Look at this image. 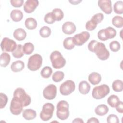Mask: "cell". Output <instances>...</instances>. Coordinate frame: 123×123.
<instances>
[{
	"instance_id": "obj_31",
	"label": "cell",
	"mask_w": 123,
	"mask_h": 123,
	"mask_svg": "<svg viewBox=\"0 0 123 123\" xmlns=\"http://www.w3.org/2000/svg\"><path fill=\"white\" fill-rule=\"evenodd\" d=\"M24 52L23 50V46L21 44H18L15 49L12 52V56L15 58H21L24 56Z\"/></svg>"
},
{
	"instance_id": "obj_13",
	"label": "cell",
	"mask_w": 123,
	"mask_h": 123,
	"mask_svg": "<svg viewBox=\"0 0 123 123\" xmlns=\"http://www.w3.org/2000/svg\"><path fill=\"white\" fill-rule=\"evenodd\" d=\"M90 37V34L87 31H83L76 34L73 37L74 44L77 46H81L85 43Z\"/></svg>"
},
{
	"instance_id": "obj_14",
	"label": "cell",
	"mask_w": 123,
	"mask_h": 123,
	"mask_svg": "<svg viewBox=\"0 0 123 123\" xmlns=\"http://www.w3.org/2000/svg\"><path fill=\"white\" fill-rule=\"evenodd\" d=\"M98 5L100 9L106 14H111L112 11L111 1L110 0H99Z\"/></svg>"
},
{
	"instance_id": "obj_22",
	"label": "cell",
	"mask_w": 123,
	"mask_h": 123,
	"mask_svg": "<svg viewBox=\"0 0 123 123\" xmlns=\"http://www.w3.org/2000/svg\"><path fill=\"white\" fill-rule=\"evenodd\" d=\"M22 115L25 119L26 120H32L36 117L37 113L33 109H27L23 111Z\"/></svg>"
},
{
	"instance_id": "obj_43",
	"label": "cell",
	"mask_w": 123,
	"mask_h": 123,
	"mask_svg": "<svg viewBox=\"0 0 123 123\" xmlns=\"http://www.w3.org/2000/svg\"><path fill=\"white\" fill-rule=\"evenodd\" d=\"M24 0H11L10 3L12 6L14 7H21L23 3H24Z\"/></svg>"
},
{
	"instance_id": "obj_42",
	"label": "cell",
	"mask_w": 123,
	"mask_h": 123,
	"mask_svg": "<svg viewBox=\"0 0 123 123\" xmlns=\"http://www.w3.org/2000/svg\"><path fill=\"white\" fill-rule=\"evenodd\" d=\"M107 122L108 123H119L118 117L115 114H110L107 118Z\"/></svg>"
},
{
	"instance_id": "obj_15",
	"label": "cell",
	"mask_w": 123,
	"mask_h": 123,
	"mask_svg": "<svg viewBox=\"0 0 123 123\" xmlns=\"http://www.w3.org/2000/svg\"><path fill=\"white\" fill-rule=\"evenodd\" d=\"M38 5L39 1L37 0H27L24 5V10L26 13H32Z\"/></svg>"
},
{
	"instance_id": "obj_28",
	"label": "cell",
	"mask_w": 123,
	"mask_h": 123,
	"mask_svg": "<svg viewBox=\"0 0 123 123\" xmlns=\"http://www.w3.org/2000/svg\"><path fill=\"white\" fill-rule=\"evenodd\" d=\"M113 90L116 92H120L123 90V82L122 80L117 79L113 81L112 84Z\"/></svg>"
},
{
	"instance_id": "obj_37",
	"label": "cell",
	"mask_w": 123,
	"mask_h": 123,
	"mask_svg": "<svg viewBox=\"0 0 123 123\" xmlns=\"http://www.w3.org/2000/svg\"><path fill=\"white\" fill-rule=\"evenodd\" d=\"M110 49L113 52H117L121 48L120 43L116 40L112 41L109 44Z\"/></svg>"
},
{
	"instance_id": "obj_9",
	"label": "cell",
	"mask_w": 123,
	"mask_h": 123,
	"mask_svg": "<svg viewBox=\"0 0 123 123\" xmlns=\"http://www.w3.org/2000/svg\"><path fill=\"white\" fill-rule=\"evenodd\" d=\"M75 88V85L74 82L71 80H67L60 86V92L63 96H68L73 93Z\"/></svg>"
},
{
	"instance_id": "obj_39",
	"label": "cell",
	"mask_w": 123,
	"mask_h": 123,
	"mask_svg": "<svg viewBox=\"0 0 123 123\" xmlns=\"http://www.w3.org/2000/svg\"><path fill=\"white\" fill-rule=\"evenodd\" d=\"M97 25L98 24L95 21L91 19L86 22V28L87 30L92 31L96 28Z\"/></svg>"
},
{
	"instance_id": "obj_24",
	"label": "cell",
	"mask_w": 123,
	"mask_h": 123,
	"mask_svg": "<svg viewBox=\"0 0 123 123\" xmlns=\"http://www.w3.org/2000/svg\"><path fill=\"white\" fill-rule=\"evenodd\" d=\"M11 57L9 54L6 52H3L0 56V66L3 67H6L10 63Z\"/></svg>"
},
{
	"instance_id": "obj_34",
	"label": "cell",
	"mask_w": 123,
	"mask_h": 123,
	"mask_svg": "<svg viewBox=\"0 0 123 123\" xmlns=\"http://www.w3.org/2000/svg\"><path fill=\"white\" fill-rule=\"evenodd\" d=\"M112 23L114 26L121 28L123 26V18L121 16H115L112 19Z\"/></svg>"
},
{
	"instance_id": "obj_38",
	"label": "cell",
	"mask_w": 123,
	"mask_h": 123,
	"mask_svg": "<svg viewBox=\"0 0 123 123\" xmlns=\"http://www.w3.org/2000/svg\"><path fill=\"white\" fill-rule=\"evenodd\" d=\"M44 21L48 24H52L56 21L52 12H49L45 15Z\"/></svg>"
},
{
	"instance_id": "obj_3",
	"label": "cell",
	"mask_w": 123,
	"mask_h": 123,
	"mask_svg": "<svg viewBox=\"0 0 123 123\" xmlns=\"http://www.w3.org/2000/svg\"><path fill=\"white\" fill-rule=\"evenodd\" d=\"M50 59L52 67L55 69L63 67L66 64V60L61 53L57 50L53 51L50 55Z\"/></svg>"
},
{
	"instance_id": "obj_1",
	"label": "cell",
	"mask_w": 123,
	"mask_h": 123,
	"mask_svg": "<svg viewBox=\"0 0 123 123\" xmlns=\"http://www.w3.org/2000/svg\"><path fill=\"white\" fill-rule=\"evenodd\" d=\"M88 49L89 51L94 52L98 58L102 61L107 60L110 56V52L105 44L95 40H91L89 43Z\"/></svg>"
},
{
	"instance_id": "obj_32",
	"label": "cell",
	"mask_w": 123,
	"mask_h": 123,
	"mask_svg": "<svg viewBox=\"0 0 123 123\" xmlns=\"http://www.w3.org/2000/svg\"><path fill=\"white\" fill-rule=\"evenodd\" d=\"M52 73V70L49 66L44 67L40 72L41 76L44 78H49Z\"/></svg>"
},
{
	"instance_id": "obj_30",
	"label": "cell",
	"mask_w": 123,
	"mask_h": 123,
	"mask_svg": "<svg viewBox=\"0 0 123 123\" xmlns=\"http://www.w3.org/2000/svg\"><path fill=\"white\" fill-rule=\"evenodd\" d=\"M34 50V46L31 42L25 43L23 46V50L25 54L30 55Z\"/></svg>"
},
{
	"instance_id": "obj_6",
	"label": "cell",
	"mask_w": 123,
	"mask_h": 123,
	"mask_svg": "<svg viewBox=\"0 0 123 123\" xmlns=\"http://www.w3.org/2000/svg\"><path fill=\"white\" fill-rule=\"evenodd\" d=\"M109 92V86L106 84H102L97 86L93 88L92 96L93 98L96 99H100L106 97Z\"/></svg>"
},
{
	"instance_id": "obj_17",
	"label": "cell",
	"mask_w": 123,
	"mask_h": 123,
	"mask_svg": "<svg viewBox=\"0 0 123 123\" xmlns=\"http://www.w3.org/2000/svg\"><path fill=\"white\" fill-rule=\"evenodd\" d=\"M88 79L91 84L96 85L100 82L101 80V76L98 73L93 72L89 74L88 77Z\"/></svg>"
},
{
	"instance_id": "obj_35",
	"label": "cell",
	"mask_w": 123,
	"mask_h": 123,
	"mask_svg": "<svg viewBox=\"0 0 123 123\" xmlns=\"http://www.w3.org/2000/svg\"><path fill=\"white\" fill-rule=\"evenodd\" d=\"M64 76V74L63 72L58 71L55 72L52 75V79L55 82H59L63 80Z\"/></svg>"
},
{
	"instance_id": "obj_26",
	"label": "cell",
	"mask_w": 123,
	"mask_h": 123,
	"mask_svg": "<svg viewBox=\"0 0 123 123\" xmlns=\"http://www.w3.org/2000/svg\"><path fill=\"white\" fill-rule=\"evenodd\" d=\"M63 46L67 50H71L74 48L75 44L73 37H68L66 38L63 42Z\"/></svg>"
},
{
	"instance_id": "obj_44",
	"label": "cell",
	"mask_w": 123,
	"mask_h": 123,
	"mask_svg": "<svg viewBox=\"0 0 123 123\" xmlns=\"http://www.w3.org/2000/svg\"><path fill=\"white\" fill-rule=\"evenodd\" d=\"M116 111L121 113H123V102L122 101H120L118 105L116 106Z\"/></svg>"
},
{
	"instance_id": "obj_18",
	"label": "cell",
	"mask_w": 123,
	"mask_h": 123,
	"mask_svg": "<svg viewBox=\"0 0 123 123\" xmlns=\"http://www.w3.org/2000/svg\"><path fill=\"white\" fill-rule=\"evenodd\" d=\"M25 67L24 62L21 60L16 61L12 63L11 69L13 72H19L22 71Z\"/></svg>"
},
{
	"instance_id": "obj_46",
	"label": "cell",
	"mask_w": 123,
	"mask_h": 123,
	"mask_svg": "<svg viewBox=\"0 0 123 123\" xmlns=\"http://www.w3.org/2000/svg\"><path fill=\"white\" fill-rule=\"evenodd\" d=\"M72 123H84V121H83V120L82 119H80V118H75L74 121H73Z\"/></svg>"
},
{
	"instance_id": "obj_41",
	"label": "cell",
	"mask_w": 123,
	"mask_h": 123,
	"mask_svg": "<svg viewBox=\"0 0 123 123\" xmlns=\"http://www.w3.org/2000/svg\"><path fill=\"white\" fill-rule=\"evenodd\" d=\"M104 16L102 13H98L95 15H94L92 18L91 20L95 21L97 24L100 23L102 20H103Z\"/></svg>"
},
{
	"instance_id": "obj_8",
	"label": "cell",
	"mask_w": 123,
	"mask_h": 123,
	"mask_svg": "<svg viewBox=\"0 0 123 123\" xmlns=\"http://www.w3.org/2000/svg\"><path fill=\"white\" fill-rule=\"evenodd\" d=\"M116 35V30L112 27L109 26L106 28L100 30L98 33V37L102 41L114 38Z\"/></svg>"
},
{
	"instance_id": "obj_7",
	"label": "cell",
	"mask_w": 123,
	"mask_h": 123,
	"mask_svg": "<svg viewBox=\"0 0 123 123\" xmlns=\"http://www.w3.org/2000/svg\"><path fill=\"white\" fill-rule=\"evenodd\" d=\"M54 106L51 103H46L42 107V111L40 113V118L44 121L49 120L52 117Z\"/></svg>"
},
{
	"instance_id": "obj_20",
	"label": "cell",
	"mask_w": 123,
	"mask_h": 123,
	"mask_svg": "<svg viewBox=\"0 0 123 123\" xmlns=\"http://www.w3.org/2000/svg\"><path fill=\"white\" fill-rule=\"evenodd\" d=\"M10 17L12 21L18 22L21 21L23 18V13L21 10H13L10 13Z\"/></svg>"
},
{
	"instance_id": "obj_23",
	"label": "cell",
	"mask_w": 123,
	"mask_h": 123,
	"mask_svg": "<svg viewBox=\"0 0 123 123\" xmlns=\"http://www.w3.org/2000/svg\"><path fill=\"white\" fill-rule=\"evenodd\" d=\"M109 111V108L106 105L100 104L98 105L95 109V113L98 116L106 115Z\"/></svg>"
},
{
	"instance_id": "obj_4",
	"label": "cell",
	"mask_w": 123,
	"mask_h": 123,
	"mask_svg": "<svg viewBox=\"0 0 123 123\" xmlns=\"http://www.w3.org/2000/svg\"><path fill=\"white\" fill-rule=\"evenodd\" d=\"M42 64V58L41 56L37 53L30 56L28 60L27 68L32 71L38 70Z\"/></svg>"
},
{
	"instance_id": "obj_19",
	"label": "cell",
	"mask_w": 123,
	"mask_h": 123,
	"mask_svg": "<svg viewBox=\"0 0 123 123\" xmlns=\"http://www.w3.org/2000/svg\"><path fill=\"white\" fill-rule=\"evenodd\" d=\"M78 89L81 94L86 95L89 93L90 90V86L87 82L82 81L79 84Z\"/></svg>"
},
{
	"instance_id": "obj_2",
	"label": "cell",
	"mask_w": 123,
	"mask_h": 123,
	"mask_svg": "<svg viewBox=\"0 0 123 123\" xmlns=\"http://www.w3.org/2000/svg\"><path fill=\"white\" fill-rule=\"evenodd\" d=\"M69 107V104L66 101H60L57 105L56 115L58 118L61 120H66L70 114Z\"/></svg>"
},
{
	"instance_id": "obj_27",
	"label": "cell",
	"mask_w": 123,
	"mask_h": 123,
	"mask_svg": "<svg viewBox=\"0 0 123 123\" xmlns=\"http://www.w3.org/2000/svg\"><path fill=\"white\" fill-rule=\"evenodd\" d=\"M120 101L118 97L115 95H111L107 99L108 104L112 108H115Z\"/></svg>"
},
{
	"instance_id": "obj_36",
	"label": "cell",
	"mask_w": 123,
	"mask_h": 123,
	"mask_svg": "<svg viewBox=\"0 0 123 123\" xmlns=\"http://www.w3.org/2000/svg\"><path fill=\"white\" fill-rule=\"evenodd\" d=\"M51 32V29L49 27L44 26L40 28L39 30V34L41 37L46 38L50 36Z\"/></svg>"
},
{
	"instance_id": "obj_40",
	"label": "cell",
	"mask_w": 123,
	"mask_h": 123,
	"mask_svg": "<svg viewBox=\"0 0 123 123\" xmlns=\"http://www.w3.org/2000/svg\"><path fill=\"white\" fill-rule=\"evenodd\" d=\"M0 108L3 109L6 105L8 98L7 96L4 93H0Z\"/></svg>"
},
{
	"instance_id": "obj_21",
	"label": "cell",
	"mask_w": 123,
	"mask_h": 123,
	"mask_svg": "<svg viewBox=\"0 0 123 123\" xmlns=\"http://www.w3.org/2000/svg\"><path fill=\"white\" fill-rule=\"evenodd\" d=\"M14 37L18 41L24 40L26 37V33L25 31L21 28L15 29L13 32Z\"/></svg>"
},
{
	"instance_id": "obj_5",
	"label": "cell",
	"mask_w": 123,
	"mask_h": 123,
	"mask_svg": "<svg viewBox=\"0 0 123 123\" xmlns=\"http://www.w3.org/2000/svg\"><path fill=\"white\" fill-rule=\"evenodd\" d=\"M13 97L19 100L23 104L24 107L28 106L31 102L30 97L22 88H17L14 90Z\"/></svg>"
},
{
	"instance_id": "obj_45",
	"label": "cell",
	"mask_w": 123,
	"mask_h": 123,
	"mask_svg": "<svg viewBox=\"0 0 123 123\" xmlns=\"http://www.w3.org/2000/svg\"><path fill=\"white\" fill-rule=\"evenodd\" d=\"M99 121L98 120V119H97L96 118H95V117H92V118H90L89 119H88L87 121V123H99Z\"/></svg>"
},
{
	"instance_id": "obj_33",
	"label": "cell",
	"mask_w": 123,
	"mask_h": 123,
	"mask_svg": "<svg viewBox=\"0 0 123 123\" xmlns=\"http://www.w3.org/2000/svg\"><path fill=\"white\" fill-rule=\"evenodd\" d=\"M114 12L119 14H122L123 13V2L121 0L116 1L113 5Z\"/></svg>"
},
{
	"instance_id": "obj_47",
	"label": "cell",
	"mask_w": 123,
	"mask_h": 123,
	"mask_svg": "<svg viewBox=\"0 0 123 123\" xmlns=\"http://www.w3.org/2000/svg\"><path fill=\"white\" fill-rule=\"evenodd\" d=\"M82 1V0H72V1H69V2L71 3L72 4H74V5H76V4H78L79 3L81 2Z\"/></svg>"
},
{
	"instance_id": "obj_16",
	"label": "cell",
	"mask_w": 123,
	"mask_h": 123,
	"mask_svg": "<svg viewBox=\"0 0 123 123\" xmlns=\"http://www.w3.org/2000/svg\"><path fill=\"white\" fill-rule=\"evenodd\" d=\"M76 29V27L74 23L72 22H66L62 26V32L67 35H71L74 33Z\"/></svg>"
},
{
	"instance_id": "obj_10",
	"label": "cell",
	"mask_w": 123,
	"mask_h": 123,
	"mask_svg": "<svg viewBox=\"0 0 123 123\" xmlns=\"http://www.w3.org/2000/svg\"><path fill=\"white\" fill-rule=\"evenodd\" d=\"M16 42L8 37H4L1 42V50L5 52H13L17 47Z\"/></svg>"
},
{
	"instance_id": "obj_11",
	"label": "cell",
	"mask_w": 123,
	"mask_h": 123,
	"mask_svg": "<svg viewBox=\"0 0 123 123\" xmlns=\"http://www.w3.org/2000/svg\"><path fill=\"white\" fill-rule=\"evenodd\" d=\"M24 106L23 104L17 99L13 98L11 101L10 110L11 112L15 115H18L23 111Z\"/></svg>"
},
{
	"instance_id": "obj_29",
	"label": "cell",
	"mask_w": 123,
	"mask_h": 123,
	"mask_svg": "<svg viewBox=\"0 0 123 123\" xmlns=\"http://www.w3.org/2000/svg\"><path fill=\"white\" fill-rule=\"evenodd\" d=\"M52 13L54 15L55 20L57 21H61L63 18L64 13L63 11L61 9H54L52 11Z\"/></svg>"
},
{
	"instance_id": "obj_25",
	"label": "cell",
	"mask_w": 123,
	"mask_h": 123,
	"mask_svg": "<svg viewBox=\"0 0 123 123\" xmlns=\"http://www.w3.org/2000/svg\"><path fill=\"white\" fill-rule=\"evenodd\" d=\"M25 25L26 28L29 30H33L37 26V21L32 17H29L27 18L25 22Z\"/></svg>"
},
{
	"instance_id": "obj_12",
	"label": "cell",
	"mask_w": 123,
	"mask_h": 123,
	"mask_svg": "<svg viewBox=\"0 0 123 123\" xmlns=\"http://www.w3.org/2000/svg\"><path fill=\"white\" fill-rule=\"evenodd\" d=\"M43 95L46 99H53L57 95L56 86L52 84L49 85L43 90Z\"/></svg>"
}]
</instances>
